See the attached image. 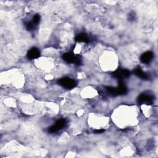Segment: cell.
Instances as JSON below:
<instances>
[{"label": "cell", "mask_w": 158, "mask_h": 158, "mask_svg": "<svg viewBox=\"0 0 158 158\" xmlns=\"http://www.w3.org/2000/svg\"><path fill=\"white\" fill-rule=\"evenodd\" d=\"M153 56L154 54L152 51H146L141 56L140 60L143 63L148 64L152 61Z\"/></svg>", "instance_id": "cell-6"}, {"label": "cell", "mask_w": 158, "mask_h": 158, "mask_svg": "<svg viewBox=\"0 0 158 158\" xmlns=\"http://www.w3.org/2000/svg\"><path fill=\"white\" fill-rule=\"evenodd\" d=\"M40 15L38 14H36L33 16V19H32V22L35 25H36L37 24H38V23L40 22Z\"/></svg>", "instance_id": "cell-10"}, {"label": "cell", "mask_w": 158, "mask_h": 158, "mask_svg": "<svg viewBox=\"0 0 158 158\" xmlns=\"http://www.w3.org/2000/svg\"><path fill=\"white\" fill-rule=\"evenodd\" d=\"M75 40L78 42H83V43H88L90 41V38L88 35L85 33H80L78 34Z\"/></svg>", "instance_id": "cell-8"}, {"label": "cell", "mask_w": 158, "mask_h": 158, "mask_svg": "<svg viewBox=\"0 0 158 158\" xmlns=\"http://www.w3.org/2000/svg\"><path fill=\"white\" fill-rule=\"evenodd\" d=\"M112 75L118 80H122L123 78L128 77L130 75V73L127 69H117L113 73Z\"/></svg>", "instance_id": "cell-5"}, {"label": "cell", "mask_w": 158, "mask_h": 158, "mask_svg": "<svg viewBox=\"0 0 158 158\" xmlns=\"http://www.w3.org/2000/svg\"><path fill=\"white\" fill-rule=\"evenodd\" d=\"M58 83L59 85L62 86L63 88H65L66 89H72L75 88L77 85V82L69 77H64L59 79L58 80Z\"/></svg>", "instance_id": "cell-1"}, {"label": "cell", "mask_w": 158, "mask_h": 158, "mask_svg": "<svg viewBox=\"0 0 158 158\" xmlns=\"http://www.w3.org/2000/svg\"><path fill=\"white\" fill-rule=\"evenodd\" d=\"M154 98L152 96L148 94L143 93L139 96L138 98V102L140 104H150L152 102Z\"/></svg>", "instance_id": "cell-4"}, {"label": "cell", "mask_w": 158, "mask_h": 158, "mask_svg": "<svg viewBox=\"0 0 158 158\" xmlns=\"http://www.w3.org/2000/svg\"><path fill=\"white\" fill-rule=\"evenodd\" d=\"M135 73L139 78L143 79V80H146L148 78V76L147 75V74L144 72H143L140 68L136 69L135 70Z\"/></svg>", "instance_id": "cell-9"}, {"label": "cell", "mask_w": 158, "mask_h": 158, "mask_svg": "<svg viewBox=\"0 0 158 158\" xmlns=\"http://www.w3.org/2000/svg\"><path fill=\"white\" fill-rule=\"evenodd\" d=\"M104 131V130L103 129H98L94 131V133L96 134H99V133H102Z\"/></svg>", "instance_id": "cell-11"}, {"label": "cell", "mask_w": 158, "mask_h": 158, "mask_svg": "<svg viewBox=\"0 0 158 158\" xmlns=\"http://www.w3.org/2000/svg\"><path fill=\"white\" fill-rule=\"evenodd\" d=\"M62 58L65 62L68 63L79 64L81 62V58L80 57V56L75 55L73 53L71 52H68L67 53L64 54Z\"/></svg>", "instance_id": "cell-2"}, {"label": "cell", "mask_w": 158, "mask_h": 158, "mask_svg": "<svg viewBox=\"0 0 158 158\" xmlns=\"http://www.w3.org/2000/svg\"><path fill=\"white\" fill-rule=\"evenodd\" d=\"M67 124L66 120L65 118H60L56 121L54 125L49 128V131L51 133L57 132L65 127Z\"/></svg>", "instance_id": "cell-3"}, {"label": "cell", "mask_w": 158, "mask_h": 158, "mask_svg": "<svg viewBox=\"0 0 158 158\" xmlns=\"http://www.w3.org/2000/svg\"><path fill=\"white\" fill-rule=\"evenodd\" d=\"M40 51L38 48H36L35 47L31 48L28 51L27 54V56L29 59H37L40 57Z\"/></svg>", "instance_id": "cell-7"}]
</instances>
